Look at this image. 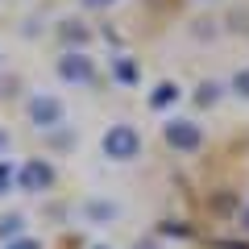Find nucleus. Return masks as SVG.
<instances>
[{
  "mask_svg": "<svg viewBox=\"0 0 249 249\" xmlns=\"http://www.w3.org/2000/svg\"><path fill=\"white\" fill-rule=\"evenodd\" d=\"M137 150H142V137H137L133 124H112V129L104 133V154H108L112 162L137 158Z\"/></svg>",
  "mask_w": 249,
  "mask_h": 249,
  "instance_id": "1",
  "label": "nucleus"
},
{
  "mask_svg": "<svg viewBox=\"0 0 249 249\" xmlns=\"http://www.w3.org/2000/svg\"><path fill=\"white\" fill-rule=\"evenodd\" d=\"M58 75L67 83H91L96 79V67H91V58L83 50H75V54H62L58 58Z\"/></svg>",
  "mask_w": 249,
  "mask_h": 249,
  "instance_id": "2",
  "label": "nucleus"
},
{
  "mask_svg": "<svg viewBox=\"0 0 249 249\" xmlns=\"http://www.w3.org/2000/svg\"><path fill=\"white\" fill-rule=\"evenodd\" d=\"M29 121H34L37 129H54V124H62V100L34 96V100H29Z\"/></svg>",
  "mask_w": 249,
  "mask_h": 249,
  "instance_id": "3",
  "label": "nucleus"
},
{
  "mask_svg": "<svg viewBox=\"0 0 249 249\" xmlns=\"http://www.w3.org/2000/svg\"><path fill=\"white\" fill-rule=\"evenodd\" d=\"M199 142H204V133H199L196 121H170L166 124V145H175V150H199Z\"/></svg>",
  "mask_w": 249,
  "mask_h": 249,
  "instance_id": "4",
  "label": "nucleus"
},
{
  "mask_svg": "<svg viewBox=\"0 0 249 249\" xmlns=\"http://www.w3.org/2000/svg\"><path fill=\"white\" fill-rule=\"evenodd\" d=\"M50 183H54L50 162L34 158V162H25V166H21V187H25V191H42V187H50Z\"/></svg>",
  "mask_w": 249,
  "mask_h": 249,
  "instance_id": "5",
  "label": "nucleus"
},
{
  "mask_svg": "<svg viewBox=\"0 0 249 249\" xmlns=\"http://www.w3.org/2000/svg\"><path fill=\"white\" fill-rule=\"evenodd\" d=\"M175 100H178V83H158L154 96H150V104L154 108H166V104H175Z\"/></svg>",
  "mask_w": 249,
  "mask_h": 249,
  "instance_id": "6",
  "label": "nucleus"
},
{
  "mask_svg": "<svg viewBox=\"0 0 249 249\" xmlns=\"http://www.w3.org/2000/svg\"><path fill=\"white\" fill-rule=\"evenodd\" d=\"M62 37H67V42H88V29H83L79 21H67V25H62Z\"/></svg>",
  "mask_w": 249,
  "mask_h": 249,
  "instance_id": "7",
  "label": "nucleus"
},
{
  "mask_svg": "<svg viewBox=\"0 0 249 249\" xmlns=\"http://www.w3.org/2000/svg\"><path fill=\"white\" fill-rule=\"evenodd\" d=\"M21 224H25L21 216H4V220H0V237H4V241H9V237H17V232H21Z\"/></svg>",
  "mask_w": 249,
  "mask_h": 249,
  "instance_id": "8",
  "label": "nucleus"
},
{
  "mask_svg": "<svg viewBox=\"0 0 249 249\" xmlns=\"http://www.w3.org/2000/svg\"><path fill=\"white\" fill-rule=\"evenodd\" d=\"M232 91H237V96H249V67H241V71L232 75Z\"/></svg>",
  "mask_w": 249,
  "mask_h": 249,
  "instance_id": "9",
  "label": "nucleus"
},
{
  "mask_svg": "<svg viewBox=\"0 0 249 249\" xmlns=\"http://www.w3.org/2000/svg\"><path fill=\"white\" fill-rule=\"evenodd\" d=\"M216 83H204V88H199V104H216Z\"/></svg>",
  "mask_w": 249,
  "mask_h": 249,
  "instance_id": "10",
  "label": "nucleus"
},
{
  "mask_svg": "<svg viewBox=\"0 0 249 249\" xmlns=\"http://www.w3.org/2000/svg\"><path fill=\"white\" fill-rule=\"evenodd\" d=\"M88 212L96 216V220H104V216H116V208H112V204H91Z\"/></svg>",
  "mask_w": 249,
  "mask_h": 249,
  "instance_id": "11",
  "label": "nucleus"
},
{
  "mask_svg": "<svg viewBox=\"0 0 249 249\" xmlns=\"http://www.w3.org/2000/svg\"><path fill=\"white\" fill-rule=\"evenodd\" d=\"M116 75H121V79H133V75H137V67H133L129 58H121V62H116Z\"/></svg>",
  "mask_w": 249,
  "mask_h": 249,
  "instance_id": "12",
  "label": "nucleus"
},
{
  "mask_svg": "<svg viewBox=\"0 0 249 249\" xmlns=\"http://www.w3.org/2000/svg\"><path fill=\"white\" fill-rule=\"evenodd\" d=\"M4 249H42V245H37L34 237H21V241H13V245H4Z\"/></svg>",
  "mask_w": 249,
  "mask_h": 249,
  "instance_id": "13",
  "label": "nucleus"
},
{
  "mask_svg": "<svg viewBox=\"0 0 249 249\" xmlns=\"http://www.w3.org/2000/svg\"><path fill=\"white\" fill-rule=\"evenodd\" d=\"M9 178H13V166H9V162H0V191L9 187Z\"/></svg>",
  "mask_w": 249,
  "mask_h": 249,
  "instance_id": "14",
  "label": "nucleus"
},
{
  "mask_svg": "<svg viewBox=\"0 0 249 249\" xmlns=\"http://www.w3.org/2000/svg\"><path fill=\"white\" fill-rule=\"evenodd\" d=\"M88 9H104V4H112V0H83Z\"/></svg>",
  "mask_w": 249,
  "mask_h": 249,
  "instance_id": "15",
  "label": "nucleus"
},
{
  "mask_svg": "<svg viewBox=\"0 0 249 249\" xmlns=\"http://www.w3.org/2000/svg\"><path fill=\"white\" fill-rule=\"evenodd\" d=\"M241 224H245V229H249V208H241Z\"/></svg>",
  "mask_w": 249,
  "mask_h": 249,
  "instance_id": "16",
  "label": "nucleus"
},
{
  "mask_svg": "<svg viewBox=\"0 0 249 249\" xmlns=\"http://www.w3.org/2000/svg\"><path fill=\"white\" fill-rule=\"evenodd\" d=\"M0 145H9V137H4V133H0Z\"/></svg>",
  "mask_w": 249,
  "mask_h": 249,
  "instance_id": "17",
  "label": "nucleus"
},
{
  "mask_svg": "<svg viewBox=\"0 0 249 249\" xmlns=\"http://www.w3.org/2000/svg\"><path fill=\"white\" fill-rule=\"evenodd\" d=\"M96 249H104V245H96Z\"/></svg>",
  "mask_w": 249,
  "mask_h": 249,
  "instance_id": "18",
  "label": "nucleus"
}]
</instances>
